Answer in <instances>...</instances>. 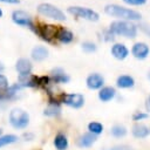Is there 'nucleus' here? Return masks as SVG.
I'll return each mask as SVG.
<instances>
[{"label":"nucleus","mask_w":150,"mask_h":150,"mask_svg":"<svg viewBox=\"0 0 150 150\" xmlns=\"http://www.w3.org/2000/svg\"><path fill=\"white\" fill-rule=\"evenodd\" d=\"M111 54L117 60H124L129 55V50L123 43H115L111 47Z\"/></svg>","instance_id":"ddd939ff"},{"label":"nucleus","mask_w":150,"mask_h":150,"mask_svg":"<svg viewBox=\"0 0 150 150\" xmlns=\"http://www.w3.org/2000/svg\"><path fill=\"white\" fill-rule=\"evenodd\" d=\"M19 81H20V86L21 87H33L36 84V81H35V77L34 76H30V74L28 75H20L19 76Z\"/></svg>","instance_id":"5701e85b"},{"label":"nucleus","mask_w":150,"mask_h":150,"mask_svg":"<svg viewBox=\"0 0 150 150\" xmlns=\"http://www.w3.org/2000/svg\"><path fill=\"white\" fill-rule=\"evenodd\" d=\"M150 134V128L146 127L144 123H141V122H136L132 127H131V135L135 137V138H138V139H144L149 136Z\"/></svg>","instance_id":"9d476101"},{"label":"nucleus","mask_w":150,"mask_h":150,"mask_svg":"<svg viewBox=\"0 0 150 150\" xmlns=\"http://www.w3.org/2000/svg\"><path fill=\"white\" fill-rule=\"evenodd\" d=\"M54 145L57 150H67L69 146V142H68L67 136L62 132H59L54 138Z\"/></svg>","instance_id":"a211bd4d"},{"label":"nucleus","mask_w":150,"mask_h":150,"mask_svg":"<svg viewBox=\"0 0 150 150\" xmlns=\"http://www.w3.org/2000/svg\"><path fill=\"white\" fill-rule=\"evenodd\" d=\"M116 86L122 89H129L135 86V80L130 75H121L116 80Z\"/></svg>","instance_id":"dca6fc26"},{"label":"nucleus","mask_w":150,"mask_h":150,"mask_svg":"<svg viewBox=\"0 0 150 150\" xmlns=\"http://www.w3.org/2000/svg\"><path fill=\"white\" fill-rule=\"evenodd\" d=\"M148 79H149V80H150V70H149V71H148Z\"/></svg>","instance_id":"473e14b6"},{"label":"nucleus","mask_w":150,"mask_h":150,"mask_svg":"<svg viewBox=\"0 0 150 150\" xmlns=\"http://www.w3.org/2000/svg\"><path fill=\"white\" fill-rule=\"evenodd\" d=\"M116 95V90L114 87H103L102 89H100L98 91V98L102 101V102H109L111 101Z\"/></svg>","instance_id":"2eb2a0df"},{"label":"nucleus","mask_w":150,"mask_h":150,"mask_svg":"<svg viewBox=\"0 0 150 150\" xmlns=\"http://www.w3.org/2000/svg\"><path fill=\"white\" fill-rule=\"evenodd\" d=\"M1 132H2V130H1V128H0V135H1Z\"/></svg>","instance_id":"f704fd0d"},{"label":"nucleus","mask_w":150,"mask_h":150,"mask_svg":"<svg viewBox=\"0 0 150 150\" xmlns=\"http://www.w3.org/2000/svg\"><path fill=\"white\" fill-rule=\"evenodd\" d=\"M1 2H9V4H16L19 2V0H0Z\"/></svg>","instance_id":"7c9ffc66"},{"label":"nucleus","mask_w":150,"mask_h":150,"mask_svg":"<svg viewBox=\"0 0 150 150\" xmlns=\"http://www.w3.org/2000/svg\"><path fill=\"white\" fill-rule=\"evenodd\" d=\"M146 102H148V108L150 109V95H149V97H148V101H146Z\"/></svg>","instance_id":"2f4dec72"},{"label":"nucleus","mask_w":150,"mask_h":150,"mask_svg":"<svg viewBox=\"0 0 150 150\" xmlns=\"http://www.w3.org/2000/svg\"><path fill=\"white\" fill-rule=\"evenodd\" d=\"M15 68L20 75H28L32 70V63L28 59H19L16 61Z\"/></svg>","instance_id":"4468645a"},{"label":"nucleus","mask_w":150,"mask_h":150,"mask_svg":"<svg viewBox=\"0 0 150 150\" xmlns=\"http://www.w3.org/2000/svg\"><path fill=\"white\" fill-rule=\"evenodd\" d=\"M110 134L115 138H123L128 134V129L123 124H115L110 128Z\"/></svg>","instance_id":"412c9836"},{"label":"nucleus","mask_w":150,"mask_h":150,"mask_svg":"<svg viewBox=\"0 0 150 150\" xmlns=\"http://www.w3.org/2000/svg\"><path fill=\"white\" fill-rule=\"evenodd\" d=\"M149 53H150L149 46H148L146 43H144V42H137V43H135V45L132 46V48H131V54H132L136 59H138V60H144V59H146L148 55H149Z\"/></svg>","instance_id":"1a4fd4ad"},{"label":"nucleus","mask_w":150,"mask_h":150,"mask_svg":"<svg viewBox=\"0 0 150 150\" xmlns=\"http://www.w3.org/2000/svg\"><path fill=\"white\" fill-rule=\"evenodd\" d=\"M125 4L128 5H134V6H139V5H144L146 2V0H123Z\"/></svg>","instance_id":"c756f323"},{"label":"nucleus","mask_w":150,"mask_h":150,"mask_svg":"<svg viewBox=\"0 0 150 150\" xmlns=\"http://www.w3.org/2000/svg\"><path fill=\"white\" fill-rule=\"evenodd\" d=\"M68 12L75 16H79V18H82V19H86L89 21H97L98 20V14L95 11L87 8V7L73 6V7L68 8Z\"/></svg>","instance_id":"39448f33"},{"label":"nucleus","mask_w":150,"mask_h":150,"mask_svg":"<svg viewBox=\"0 0 150 150\" xmlns=\"http://www.w3.org/2000/svg\"><path fill=\"white\" fill-rule=\"evenodd\" d=\"M52 79L56 83H67L69 82V76L64 73L62 68H55L52 70Z\"/></svg>","instance_id":"f3484780"},{"label":"nucleus","mask_w":150,"mask_h":150,"mask_svg":"<svg viewBox=\"0 0 150 150\" xmlns=\"http://www.w3.org/2000/svg\"><path fill=\"white\" fill-rule=\"evenodd\" d=\"M60 112H61V107L56 102H50L43 111V114L46 116H59Z\"/></svg>","instance_id":"4be33fe9"},{"label":"nucleus","mask_w":150,"mask_h":150,"mask_svg":"<svg viewBox=\"0 0 150 150\" xmlns=\"http://www.w3.org/2000/svg\"><path fill=\"white\" fill-rule=\"evenodd\" d=\"M48 56V49L43 46H36L32 50V57L35 61H42Z\"/></svg>","instance_id":"6ab92c4d"},{"label":"nucleus","mask_w":150,"mask_h":150,"mask_svg":"<svg viewBox=\"0 0 150 150\" xmlns=\"http://www.w3.org/2000/svg\"><path fill=\"white\" fill-rule=\"evenodd\" d=\"M110 30L114 34L134 39L136 38V34H137V26L127 20H117V21L111 22Z\"/></svg>","instance_id":"f03ea898"},{"label":"nucleus","mask_w":150,"mask_h":150,"mask_svg":"<svg viewBox=\"0 0 150 150\" xmlns=\"http://www.w3.org/2000/svg\"><path fill=\"white\" fill-rule=\"evenodd\" d=\"M73 38H74L73 33L66 28H60L56 32V39L62 43H69L73 40Z\"/></svg>","instance_id":"aec40b11"},{"label":"nucleus","mask_w":150,"mask_h":150,"mask_svg":"<svg viewBox=\"0 0 150 150\" xmlns=\"http://www.w3.org/2000/svg\"><path fill=\"white\" fill-rule=\"evenodd\" d=\"M36 32L39 33V35L43 39L49 41L52 38H54L56 35V28L54 26H49V25H43V26H39Z\"/></svg>","instance_id":"f8f14e48"},{"label":"nucleus","mask_w":150,"mask_h":150,"mask_svg":"<svg viewBox=\"0 0 150 150\" xmlns=\"http://www.w3.org/2000/svg\"><path fill=\"white\" fill-rule=\"evenodd\" d=\"M9 123L15 129H25L29 124V116L25 110L14 108L9 112Z\"/></svg>","instance_id":"7ed1b4c3"},{"label":"nucleus","mask_w":150,"mask_h":150,"mask_svg":"<svg viewBox=\"0 0 150 150\" xmlns=\"http://www.w3.org/2000/svg\"><path fill=\"white\" fill-rule=\"evenodd\" d=\"M103 124L102 123H100V122H90L89 124H88V131L89 132H91V134H94V135H96V136H98L100 134H102L103 132Z\"/></svg>","instance_id":"b1692460"},{"label":"nucleus","mask_w":150,"mask_h":150,"mask_svg":"<svg viewBox=\"0 0 150 150\" xmlns=\"http://www.w3.org/2000/svg\"><path fill=\"white\" fill-rule=\"evenodd\" d=\"M38 12L41 15H45V16L50 18V19H55V20H59V21L66 20L64 13L61 9H59L57 7H55L50 4H40L38 6Z\"/></svg>","instance_id":"20e7f679"},{"label":"nucleus","mask_w":150,"mask_h":150,"mask_svg":"<svg viewBox=\"0 0 150 150\" xmlns=\"http://www.w3.org/2000/svg\"><path fill=\"white\" fill-rule=\"evenodd\" d=\"M1 16H2V11L0 9V18H1Z\"/></svg>","instance_id":"72a5a7b5"},{"label":"nucleus","mask_w":150,"mask_h":150,"mask_svg":"<svg viewBox=\"0 0 150 150\" xmlns=\"http://www.w3.org/2000/svg\"><path fill=\"white\" fill-rule=\"evenodd\" d=\"M12 19L16 25H21V26H27V27H33L32 23V18L29 14H27L23 11H14L12 14Z\"/></svg>","instance_id":"6e6552de"},{"label":"nucleus","mask_w":150,"mask_h":150,"mask_svg":"<svg viewBox=\"0 0 150 150\" xmlns=\"http://www.w3.org/2000/svg\"><path fill=\"white\" fill-rule=\"evenodd\" d=\"M97 139V136L91 132H84L77 138V145L80 148H90Z\"/></svg>","instance_id":"9b49d317"},{"label":"nucleus","mask_w":150,"mask_h":150,"mask_svg":"<svg viewBox=\"0 0 150 150\" xmlns=\"http://www.w3.org/2000/svg\"><path fill=\"white\" fill-rule=\"evenodd\" d=\"M110 150H134V149H132V146H130L128 144H116V145L111 146Z\"/></svg>","instance_id":"cd10ccee"},{"label":"nucleus","mask_w":150,"mask_h":150,"mask_svg":"<svg viewBox=\"0 0 150 150\" xmlns=\"http://www.w3.org/2000/svg\"><path fill=\"white\" fill-rule=\"evenodd\" d=\"M86 83H87V87L91 90H100L103 88L104 86V77L98 74V73H93L90 75H88L87 80H86Z\"/></svg>","instance_id":"0eeeda50"},{"label":"nucleus","mask_w":150,"mask_h":150,"mask_svg":"<svg viewBox=\"0 0 150 150\" xmlns=\"http://www.w3.org/2000/svg\"><path fill=\"white\" fill-rule=\"evenodd\" d=\"M104 12L108 15L111 16H116V18H121L124 19L127 21H134V20H139L142 18L141 13L130 9V8H125L118 5H107L104 8Z\"/></svg>","instance_id":"f257e3e1"},{"label":"nucleus","mask_w":150,"mask_h":150,"mask_svg":"<svg viewBox=\"0 0 150 150\" xmlns=\"http://www.w3.org/2000/svg\"><path fill=\"white\" fill-rule=\"evenodd\" d=\"M18 141V136L15 135H4V136H0V148L5 146V145H8V144H12L14 142Z\"/></svg>","instance_id":"393cba45"},{"label":"nucleus","mask_w":150,"mask_h":150,"mask_svg":"<svg viewBox=\"0 0 150 150\" xmlns=\"http://www.w3.org/2000/svg\"><path fill=\"white\" fill-rule=\"evenodd\" d=\"M62 102L74 109H79L81 107H83L84 104V96L82 94H64L62 96Z\"/></svg>","instance_id":"423d86ee"},{"label":"nucleus","mask_w":150,"mask_h":150,"mask_svg":"<svg viewBox=\"0 0 150 150\" xmlns=\"http://www.w3.org/2000/svg\"><path fill=\"white\" fill-rule=\"evenodd\" d=\"M82 49L86 52V53H93L96 50V45L93 43V42H89V41H86L82 43Z\"/></svg>","instance_id":"a878e982"},{"label":"nucleus","mask_w":150,"mask_h":150,"mask_svg":"<svg viewBox=\"0 0 150 150\" xmlns=\"http://www.w3.org/2000/svg\"><path fill=\"white\" fill-rule=\"evenodd\" d=\"M148 117H149V114L143 112V111H136V112L132 115V120H134L135 122H141V121H143V120H145V118H148Z\"/></svg>","instance_id":"bb28decb"},{"label":"nucleus","mask_w":150,"mask_h":150,"mask_svg":"<svg viewBox=\"0 0 150 150\" xmlns=\"http://www.w3.org/2000/svg\"><path fill=\"white\" fill-rule=\"evenodd\" d=\"M8 87V80L5 75L0 74V89H6Z\"/></svg>","instance_id":"c85d7f7f"}]
</instances>
